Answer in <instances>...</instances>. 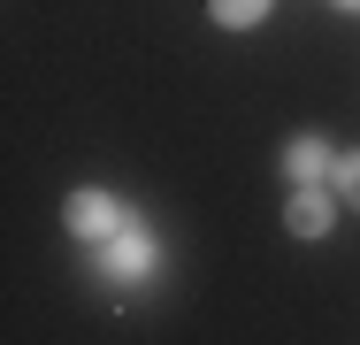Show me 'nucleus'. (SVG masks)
Wrapping results in <instances>:
<instances>
[{
  "label": "nucleus",
  "mask_w": 360,
  "mask_h": 345,
  "mask_svg": "<svg viewBox=\"0 0 360 345\" xmlns=\"http://www.w3.org/2000/svg\"><path fill=\"white\" fill-rule=\"evenodd\" d=\"M153 269H161V246H153V230H139V222H123V230L100 246V276H108V284H146Z\"/></svg>",
  "instance_id": "nucleus-1"
},
{
  "label": "nucleus",
  "mask_w": 360,
  "mask_h": 345,
  "mask_svg": "<svg viewBox=\"0 0 360 345\" xmlns=\"http://www.w3.org/2000/svg\"><path fill=\"white\" fill-rule=\"evenodd\" d=\"M62 215H70V230H77V238H92V246H108V238L131 222V215L108 200V192H70V207H62Z\"/></svg>",
  "instance_id": "nucleus-2"
},
{
  "label": "nucleus",
  "mask_w": 360,
  "mask_h": 345,
  "mask_svg": "<svg viewBox=\"0 0 360 345\" xmlns=\"http://www.w3.org/2000/svg\"><path fill=\"white\" fill-rule=\"evenodd\" d=\"M330 215H338V207H330L322 184H299V192H291V230H299V238H322V230H330Z\"/></svg>",
  "instance_id": "nucleus-3"
},
{
  "label": "nucleus",
  "mask_w": 360,
  "mask_h": 345,
  "mask_svg": "<svg viewBox=\"0 0 360 345\" xmlns=\"http://www.w3.org/2000/svg\"><path fill=\"white\" fill-rule=\"evenodd\" d=\"M330 169H338V161H330V146H322V138H299V146L284 153V177H291V184H322Z\"/></svg>",
  "instance_id": "nucleus-4"
},
{
  "label": "nucleus",
  "mask_w": 360,
  "mask_h": 345,
  "mask_svg": "<svg viewBox=\"0 0 360 345\" xmlns=\"http://www.w3.org/2000/svg\"><path fill=\"white\" fill-rule=\"evenodd\" d=\"M207 15L230 23V31H245V23H261V15H269V0H207Z\"/></svg>",
  "instance_id": "nucleus-5"
},
{
  "label": "nucleus",
  "mask_w": 360,
  "mask_h": 345,
  "mask_svg": "<svg viewBox=\"0 0 360 345\" xmlns=\"http://www.w3.org/2000/svg\"><path fill=\"white\" fill-rule=\"evenodd\" d=\"M330 184H338V192H345V200L360 207V153H345V161H338V169H330Z\"/></svg>",
  "instance_id": "nucleus-6"
},
{
  "label": "nucleus",
  "mask_w": 360,
  "mask_h": 345,
  "mask_svg": "<svg viewBox=\"0 0 360 345\" xmlns=\"http://www.w3.org/2000/svg\"><path fill=\"white\" fill-rule=\"evenodd\" d=\"M338 8H360V0H338Z\"/></svg>",
  "instance_id": "nucleus-7"
}]
</instances>
